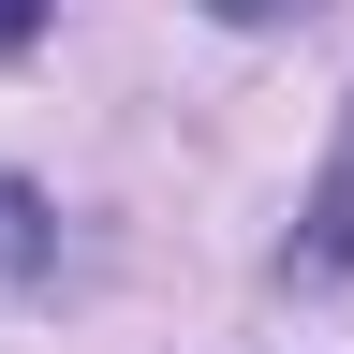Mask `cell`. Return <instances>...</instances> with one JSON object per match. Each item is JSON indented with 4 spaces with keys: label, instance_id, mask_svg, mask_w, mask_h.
<instances>
[{
    "label": "cell",
    "instance_id": "4",
    "mask_svg": "<svg viewBox=\"0 0 354 354\" xmlns=\"http://www.w3.org/2000/svg\"><path fill=\"white\" fill-rule=\"evenodd\" d=\"M30 30H44V0H0V59H15V44H30Z\"/></svg>",
    "mask_w": 354,
    "mask_h": 354
},
{
    "label": "cell",
    "instance_id": "3",
    "mask_svg": "<svg viewBox=\"0 0 354 354\" xmlns=\"http://www.w3.org/2000/svg\"><path fill=\"white\" fill-rule=\"evenodd\" d=\"M221 30H281V15H310V0H207Z\"/></svg>",
    "mask_w": 354,
    "mask_h": 354
},
{
    "label": "cell",
    "instance_id": "1",
    "mask_svg": "<svg viewBox=\"0 0 354 354\" xmlns=\"http://www.w3.org/2000/svg\"><path fill=\"white\" fill-rule=\"evenodd\" d=\"M295 266H354V104H339V148H325V177L295 207Z\"/></svg>",
    "mask_w": 354,
    "mask_h": 354
},
{
    "label": "cell",
    "instance_id": "2",
    "mask_svg": "<svg viewBox=\"0 0 354 354\" xmlns=\"http://www.w3.org/2000/svg\"><path fill=\"white\" fill-rule=\"evenodd\" d=\"M0 266H15V281L44 266V207H30V177H0Z\"/></svg>",
    "mask_w": 354,
    "mask_h": 354
}]
</instances>
